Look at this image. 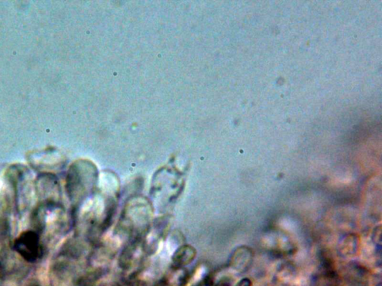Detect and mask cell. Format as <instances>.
Returning a JSON list of instances; mask_svg holds the SVG:
<instances>
[{
	"label": "cell",
	"instance_id": "1",
	"mask_svg": "<svg viewBox=\"0 0 382 286\" xmlns=\"http://www.w3.org/2000/svg\"><path fill=\"white\" fill-rule=\"evenodd\" d=\"M14 249L29 262H35L42 256L40 238L34 231L23 232L14 243Z\"/></svg>",
	"mask_w": 382,
	"mask_h": 286
},
{
	"label": "cell",
	"instance_id": "2",
	"mask_svg": "<svg viewBox=\"0 0 382 286\" xmlns=\"http://www.w3.org/2000/svg\"><path fill=\"white\" fill-rule=\"evenodd\" d=\"M338 252L343 256H353L358 250L359 238L354 234L345 236L339 244Z\"/></svg>",
	"mask_w": 382,
	"mask_h": 286
},
{
	"label": "cell",
	"instance_id": "3",
	"mask_svg": "<svg viewBox=\"0 0 382 286\" xmlns=\"http://www.w3.org/2000/svg\"><path fill=\"white\" fill-rule=\"evenodd\" d=\"M372 240L378 246H381V226H378V228H375L373 231V234H372Z\"/></svg>",
	"mask_w": 382,
	"mask_h": 286
},
{
	"label": "cell",
	"instance_id": "4",
	"mask_svg": "<svg viewBox=\"0 0 382 286\" xmlns=\"http://www.w3.org/2000/svg\"><path fill=\"white\" fill-rule=\"evenodd\" d=\"M237 286H252V282L249 279H243Z\"/></svg>",
	"mask_w": 382,
	"mask_h": 286
}]
</instances>
